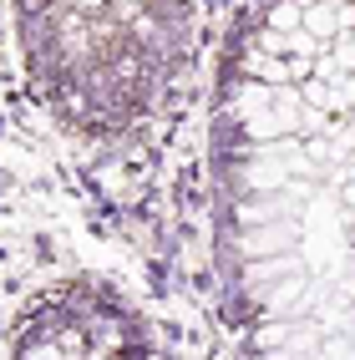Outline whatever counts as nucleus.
<instances>
[{
    "label": "nucleus",
    "instance_id": "nucleus-1",
    "mask_svg": "<svg viewBox=\"0 0 355 360\" xmlns=\"http://www.w3.org/2000/svg\"><path fill=\"white\" fill-rule=\"evenodd\" d=\"M290 249H295V229L284 224V219L254 224V229L239 233V254H244V259H269V254H290Z\"/></svg>",
    "mask_w": 355,
    "mask_h": 360
},
{
    "label": "nucleus",
    "instance_id": "nucleus-2",
    "mask_svg": "<svg viewBox=\"0 0 355 360\" xmlns=\"http://www.w3.org/2000/svg\"><path fill=\"white\" fill-rule=\"evenodd\" d=\"M264 107H274V82H239V86L228 91V102H224V112H228L233 127H239L244 117L264 112Z\"/></svg>",
    "mask_w": 355,
    "mask_h": 360
},
{
    "label": "nucleus",
    "instance_id": "nucleus-3",
    "mask_svg": "<svg viewBox=\"0 0 355 360\" xmlns=\"http://www.w3.org/2000/svg\"><path fill=\"white\" fill-rule=\"evenodd\" d=\"M299 269V254H269V259H244V284L249 290H264V284L284 279V274H295Z\"/></svg>",
    "mask_w": 355,
    "mask_h": 360
},
{
    "label": "nucleus",
    "instance_id": "nucleus-4",
    "mask_svg": "<svg viewBox=\"0 0 355 360\" xmlns=\"http://www.w3.org/2000/svg\"><path fill=\"white\" fill-rule=\"evenodd\" d=\"M299 97H304V107H320V112H345V86H335V82L310 77V82H299Z\"/></svg>",
    "mask_w": 355,
    "mask_h": 360
},
{
    "label": "nucleus",
    "instance_id": "nucleus-5",
    "mask_svg": "<svg viewBox=\"0 0 355 360\" xmlns=\"http://www.w3.org/2000/svg\"><path fill=\"white\" fill-rule=\"evenodd\" d=\"M304 31L320 36V41H335V36H340V6H330V0L304 6Z\"/></svg>",
    "mask_w": 355,
    "mask_h": 360
},
{
    "label": "nucleus",
    "instance_id": "nucleus-6",
    "mask_svg": "<svg viewBox=\"0 0 355 360\" xmlns=\"http://www.w3.org/2000/svg\"><path fill=\"white\" fill-rule=\"evenodd\" d=\"M269 26L274 31H299L304 26V6H295V0H274V6H269Z\"/></svg>",
    "mask_w": 355,
    "mask_h": 360
},
{
    "label": "nucleus",
    "instance_id": "nucleus-7",
    "mask_svg": "<svg viewBox=\"0 0 355 360\" xmlns=\"http://www.w3.org/2000/svg\"><path fill=\"white\" fill-rule=\"evenodd\" d=\"M315 77V56H304V51H290V82H310Z\"/></svg>",
    "mask_w": 355,
    "mask_h": 360
},
{
    "label": "nucleus",
    "instance_id": "nucleus-8",
    "mask_svg": "<svg viewBox=\"0 0 355 360\" xmlns=\"http://www.w3.org/2000/svg\"><path fill=\"white\" fill-rule=\"evenodd\" d=\"M142 6H148V0H117V15H122V20H137Z\"/></svg>",
    "mask_w": 355,
    "mask_h": 360
},
{
    "label": "nucleus",
    "instance_id": "nucleus-9",
    "mask_svg": "<svg viewBox=\"0 0 355 360\" xmlns=\"http://www.w3.org/2000/svg\"><path fill=\"white\" fill-rule=\"evenodd\" d=\"M71 6H77V11H86V15H91V11H102V6H107V0H71Z\"/></svg>",
    "mask_w": 355,
    "mask_h": 360
},
{
    "label": "nucleus",
    "instance_id": "nucleus-10",
    "mask_svg": "<svg viewBox=\"0 0 355 360\" xmlns=\"http://www.w3.org/2000/svg\"><path fill=\"white\" fill-rule=\"evenodd\" d=\"M345 107L355 112V71H350V77H345Z\"/></svg>",
    "mask_w": 355,
    "mask_h": 360
},
{
    "label": "nucleus",
    "instance_id": "nucleus-11",
    "mask_svg": "<svg viewBox=\"0 0 355 360\" xmlns=\"http://www.w3.org/2000/svg\"><path fill=\"white\" fill-rule=\"evenodd\" d=\"M295 6H320V0H295Z\"/></svg>",
    "mask_w": 355,
    "mask_h": 360
},
{
    "label": "nucleus",
    "instance_id": "nucleus-12",
    "mask_svg": "<svg viewBox=\"0 0 355 360\" xmlns=\"http://www.w3.org/2000/svg\"><path fill=\"white\" fill-rule=\"evenodd\" d=\"M350 41H355V31H350Z\"/></svg>",
    "mask_w": 355,
    "mask_h": 360
}]
</instances>
